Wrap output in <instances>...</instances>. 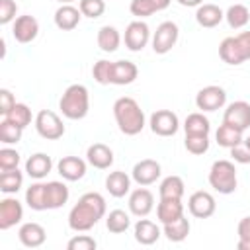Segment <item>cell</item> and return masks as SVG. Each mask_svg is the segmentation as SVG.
<instances>
[{
	"label": "cell",
	"mask_w": 250,
	"mask_h": 250,
	"mask_svg": "<svg viewBox=\"0 0 250 250\" xmlns=\"http://www.w3.org/2000/svg\"><path fill=\"white\" fill-rule=\"evenodd\" d=\"M129 225H131V219H129V215H127L125 211H121V209L109 211V215H107V219H105V227H107V230L113 232V234L125 232V230L129 229Z\"/></svg>",
	"instance_id": "cell-35"
},
{
	"label": "cell",
	"mask_w": 250,
	"mask_h": 250,
	"mask_svg": "<svg viewBox=\"0 0 250 250\" xmlns=\"http://www.w3.org/2000/svg\"><path fill=\"white\" fill-rule=\"evenodd\" d=\"M236 230H238V250H250V217L240 219Z\"/></svg>",
	"instance_id": "cell-45"
},
{
	"label": "cell",
	"mask_w": 250,
	"mask_h": 250,
	"mask_svg": "<svg viewBox=\"0 0 250 250\" xmlns=\"http://www.w3.org/2000/svg\"><path fill=\"white\" fill-rule=\"evenodd\" d=\"M225 18V12L215 6V4H201L197 6V12H195V20L201 27H215L223 21Z\"/></svg>",
	"instance_id": "cell-24"
},
{
	"label": "cell",
	"mask_w": 250,
	"mask_h": 250,
	"mask_svg": "<svg viewBox=\"0 0 250 250\" xmlns=\"http://www.w3.org/2000/svg\"><path fill=\"white\" fill-rule=\"evenodd\" d=\"M68 201V188L62 182L45 184V205L47 209H59Z\"/></svg>",
	"instance_id": "cell-22"
},
{
	"label": "cell",
	"mask_w": 250,
	"mask_h": 250,
	"mask_svg": "<svg viewBox=\"0 0 250 250\" xmlns=\"http://www.w3.org/2000/svg\"><path fill=\"white\" fill-rule=\"evenodd\" d=\"M111 64L113 62L102 59L92 66V76L98 84H111Z\"/></svg>",
	"instance_id": "cell-40"
},
{
	"label": "cell",
	"mask_w": 250,
	"mask_h": 250,
	"mask_svg": "<svg viewBox=\"0 0 250 250\" xmlns=\"http://www.w3.org/2000/svg\"><path fill=\"white\" fill-rule=\"evenodd\" d=\"M14 105H16V100H14L12 92L6 90V88H2V90H0V113L6 115Z\"/></svg>",
	"instance_id": "cell-48"
},
{
	"label": "cell",
	"mask_w": 250,
	"mask_h": 250,
	"mask_svg": "<svg viewBox=\"0 0 250 250\" xmlns=\"http://www.w3.org/2000/svg\"><path fill=\"white\" fill-rule=\"evenodd\" d=\"M39 33V23L33 16H20L16 18L14 21V29H12V35L18 43H31Z\"/></svg>",
	"instance_id": "cell-14"
},
{
	"label": "cell",
	"mask_w": 250,
	"mask_h": 250,
	"mask_svg": "<svg viewBox=\"0 0 250 250\" xmlns=\"http://www.w3.org/2000/svg\"><path fill=\"white\" fill-rule=\"evenodd\" d=\"M223 123L238 129V131H246L250 127V104L248 102H232L223 115Z\"/></svg>",
	"instance_id": "cell-10"
},
{
	"label": "cell",
	"mask_w": 250,
	"mask_h": 250,
	"mask_svg": "<svg viewBox=\"0 0 250 250\" xmlns=\"http://www.w3.org/2000/svg\"><path fill=\"white\" fill-rule=\"evenodd\" d=\"M184 191H186V186H184V180L180 176H168L160 182V188H158V193H160V199H182L184 197Z\"/></svg>",
	"instance_id": "cell-28"
},
{
	"label": "cell",
	"mask_w": 250,
	"mask_h": 250,
	"mask_svg": "<svg viewBox=\"0 0 250 250\" xmlns=\"http://www.w3.org/2000/svg\"><path fill=\"white\" fill-rule=\"evenodd\" d=\"M186 135H209L211 123L203 113H189L184 123Z\"/></svg>",
	"instance_id": "cell-33"
},
{
	"label": "cell",
	"mask_w": 250,
	"mask_h": 250,
	"mask_svg": "<svg viewBox=\"0 0 250 250\" xmlns=\"http://www.w3.org/2000/svg\"><path fill=\"white\" fill-rule=\"evenodd\" d=\"M18 236H20V242L27 248H37L45 242L47 238V232L45 229L39 225V223H25L20 227L18 230Z\"/></svg>",
	"instance_id": "cell-20"
},
{
	"label": "cell",
	"mask_w": 250,
	"mask_h": 250,
	"mask_svg": "<svg viewBox=\"0 0 250 250\" xmlns=\"http://www.w3.org/2000/svg\"><path fill=\"white\" fill-rule=\"evenodd\" d=\"M137 76H139V68L131 61H115L111 64V84L125 86V84L135 82Z\"/></svg>",
	"instance_id": "cell-18"
},
{
	"label": "cell",
	"mask_w": 250,
	"mask_h": 250,
	"mask_svg": "<svg viewBox=\"0 0 250 250\" xmlns=\"http://www.w3.org/2000/svg\"><path fill=\"white\" fill-rule=\"evenodd\" d=\"M57 2H61V4H70L72 0H57Z\"/></svg>",
	"instance_id": "cell-52"
},
{
	"label": "cell",
	"mask_w": 250,
	"mask_h": 250,
	"mask_svg": "<svg viewBox=\"0 0 250 250\" xmlns=\"http://www.w3.org/2000/svg\"><path fill=\"white\" fill-rule=\"evenodd\" d=\"M178 35H180V29L174 21H162L152 35V51L156 55H166L176 45Z\"/></svg>",
	"instance_id": "cell-7"
},
{
	"label": "cell",
	"mask_w": 250,
	"mask_h": 250,
	"mask_svg": "<svg viewBox=\"0 0 250 250\" xmlns=\"http://www.w3.org/2000/svg\"><path fill=\"white\" fill-rule=\"evenodd\" d=\"M225 20L232 29H240L248 23L250 20V10L244 4H232L229 6V10L225 12Z\"/></svg>",
	"instance_id": "cell-32"
},
{
	"label": "cell",
	"mask_w": 250,
	"mask_h": 250,
	"mask_svg": "<svg viewBox=\"0 0 250 250\" xmlns=\"http://www.w3.org/2000/svg\"><path fill=\"white\" fill-rule=\"evenodd\" d=\"M170 2H172V0H152V4L156 6V12H160V10H166V8L170 6Z\"/></svg>",
	"instance_id": "cell-49"
},
{
	"label": "cell",
	"mask_w": 250,
	"mask_h": 250,
	"mask_svg": "<svg viewBox=\"0 0 250 250\" xmlns=\"http://www.w3.org/2000/svg\"><path fill=\"white\" fill-rule=\"evenodd\" d=\"M215 207H217L215 197H213L209 191H195V193H191L189 199H188V209H189V213H191L193 217H197V219H207V217H211V215L215 213Z\"/></svg>",
	"instance_id": "cell-12"
},
{
	"label": "cell",
	"mask_w": 250,
	"mask_h": 250,
	"mask_svg": "<svg viewBox=\"0 0 250 250\" xmlns=\"http://www.w3.org/2000/svg\"><path fill=\"white\" fill-rule=\"evenodd\" d=\"M129 10L137 18H148L156 12V6L152 4V0H131Z\"/></svg>",
	"instance_id": "cell-42"
},
{
	"label": "cell",
	"mask_w": 250,
	"mask_h": 250,
	"mask_svg": "<svg viewBox=\"0 0 250 250\" xmlns=\"http://www.w3.org/2000/svg\"><path fill=\"white\" fill-rule=\"evenodd\" d=\"M6 119H10L12 123H16L18 127H21V129H25L29 123H31V109L25 105V104H16L6 115H4Z\"/></svg>",
	"instance_id": "cell-37"
},
{
	"label": "cell",
	"mask_w": 250,
	"mask_h": 250,
	"mask_svg": "<svg viewBox=\"0 0 250 250\" xmlns=\"http://www.w3.org/2000/svg\"><path fill=\"white\" fill-rule=\"evenodd\" d=\"M164 234H166V238L170 242H182V240H186L188 234H189V221L182 215L180 219H176L172 223H166L164 225Z\"/></svg>",
	"instance_id": "cell-31"
},
{
	"label": "cell",
	"mask_w": 250,
	"mask_h": 250,
	"mask_svg": "<svg viewBox=\"0 0 250 250\" xmlns=\"http://www.w3.org/2000/svg\"><path fill=\"white\" fill-rule=\"evenodd\" d=\"M158 238H160V229L156 227V223L148 219H139V223L135 225V240L143 246H150Z\"/></svg>",
	"instance_id": "cell-26"
},
{
	"label": "cell",
	"mask_w": 250,
	"mask_h": 250,
	"mask_svg": "<svg viewBox=\"0 0 250 250\" xmlns=\"http://www.w3.org/2000/svg\"><path fill=\"white\" fill-rule=\"evenodd\" d=\"M96 246H98L96 240H94L92 236H88V234L74 236V238H70L68 244H66L68 250H96Z\"/></svg>",
	"instance_id": "cell-44"
},
{
	"label": "cell",
	"mask_w": 250,
	"mask_h": 250,
	"mask_svg": "<svg viewBox=\"0 0 250 250\" xmlns=\"http://www.w3.org/2000/svg\"><path fill=\"white\" fill-rule=\"evenodd\" d=\"M227 92L221 86H205L195 96V105L203 111H217L225 105Z\"/></svg>",
	"instance_id": "cell-9"
},
{
	"label": "cell",
	"mask_w": 250,
	"mask_h": 250,
	"mask_svg": "<svg viewBox=\"0 0 250 250\" xmlns=\"http://www.w3.org/2000/svg\"><path fill=\"white\" fill-rule=\"evenodd\" d=\"M78 8H80L82 16L96 20L105 12V2L104 0H80Z\"/></svg>",
	"instance_id": "cell-41"
},
{
	"label": "cell",
	"mask_w": 250,
	"mask_h": 250,
	"mask_svg": "<svg viewBox=\"0 0 250 250\" xmlns=\"http://www.w3.org/2000/svg\"><path fill=\"white\" fill-rule=\"evenodd\" d=\"M129 188H131V178L121 172V170H115V172H109V176L105 178V189L109 191V195L113 197H123L129 193Z\"/></svg>",
	"instance_id": "cell-27"
},
{
	"label": "cell",
	"mask_w": 250,
	"mask_h": 250,
	"mask_svg": "<svg viewBox=\"0 0 250 250\" xmlns=\"http://www.w3.org/2000/svg\"><path fill=\"white\" fill-rule=\"evenodd\" d=\"M16 2L14 0H0V23L6 25L16 18Z\"/></svg>",
	"instance_id": "cell-46"
},
{
	"label": "cell",
	"mask_w": 250,
	"mask_h": 250,
	"mask_svg": "<svg viewBox=\"0 0 250 250\" xmlns=\"http://www.w3.org/2000/svg\"><path fill=\"white\" fill-rule=\"evenodd\" d=\"M105 215V199L98 191L84 193L68 213V227L76 232L90 230Z\"/></svg>",
	"instance_id": "cell-1"
},
{
	"label": "cell",
	"mask_w": 250,
	"mask_h": 250,
	"mask_svg": "<svg viewBox=\"0 0 250 250\" xmlns=\"http://www.w3.org/2000/svg\"><path fill=\"white\" fill-rule=\"evenodd\" d=\"M244 145H246V146H248V148H250V135H248V137H246V139H244Z\"/></svg>",
	"instance_id": "cell-51"
},
{
	"label": "cell",
	"mask_w": 250,
	"mask_h": 250,
	"mask_svg": "<svg viewBox=\"0 0 250 250\" xmlns=\"http://www.w3.org/2000/svg\"><path fill=\"white\" fill-rule=\"evenodd\" d=\"M188 152L191 154H203L209 148V135H186L184 141Z\"/></svg>",
	"instance_id": "cell-39"
},
{
	"label": "cell",
	"mask_w": 250,
	"mask_h": 250,
	"mask_svg": "<svg viewBox=\"0 0 250 250\" xmlns=\"http://www.w3.org/2000/svg\"><path fill=\"white\" fill-rule=\"evenodd\" d=\"M57 170L59 174L68 180V182H76V180H82L84 174H86V162L78 156H62L57 164Z\"/></svg>",
	"instance_id": "cell-16"
},
{
	"label": "cell",
	"mask_w": 250,
	"mask_h": 250,
	"mask_svg": "<svg viewBox=\"0 0 250 250\" xmlns=\"http://www.w3.org/2000/svg\"><path fill=\"white\" fill-rule=\"evenodd\" d=\"M23 184V174L14 168V170H6L0 174V189L4 193H16Z\"/></svg>",
	"instance_id": "cell-36"
},
{
	"label": "cell",
	"mask_w": 250,
	"mask_h": 250,
	"mask_svg": "<svg viewBox=\"0 0 250 250\" xmlns=\"http://www.w3.org/2000/svg\"><path fill=\"white\" fill-rule=\"evenodd\" d=\"M219 57L227 64H242L250 59V31H242L234 37H225L219 45Z\"/></svg>",
	"instance_id": "cell-4"
},
{
	"label": "cell",
	"mask_w": 250,
	"mask_h": 250,
	"mask_svg": "<svg viewBox=\"0 0 250 250\" xmlns=\"http://www.w3.org/2000/svg\"><path fill=\"white\" fill-rule=\"evenodd\" d=\"M20 164V152L14 148H2L0 150V170H14Z\"/></svg>",
	"instance_id": "cell-43"
},
{
	"label": "cell",
	"mask_w": 250,
	"mask_h": 250,
	"mask_svg": "<svg viewBox=\"0 0 250 250\" xmlns=\"http://www.w3.org/2000/svg\"><path fill=\"white\" fill-rule=\"evenodd\" d=\"M86 158H88V162H90L94 168H98V170H105V168H109V166L113 164V152H111V148H109L107 145H104V143H94V145H90L88 150H86Z\"/></svg>",
	"instance_id": "cell-19"
},
{
	"label": "cell",
	"mask_w": 250,
	"mask_h": 250,
	"mask_svg": "<svg viewBox=\"0 0 250 250\" xmlns=\"http://www.w3.org/2000/svg\"><path fill=\"white\" fill-rule=\"evenodd\" d=\"M182 215H184L182 199H160V203L156 207V217L162 225L172 223V221L180 219Z\"/></svg>",
	"instance_id": "cell-25"
},
{
	"label": "cell",
	"mask_w": 250,
	"mask_h": 250,
	"mask_svg": "<svg viewBox=\"0 0 250 250\" xmlns=\"http://www.w3.org/2000/svg\"><path fill=\"white\" fill-rule=\"evenodd\" d=\"M154 207V197L146 188H139L129 195V211L137 217H146Z\"/></svg>",
	"instance_id": "cell-17"
},
{
	"label": "cell",
	"mask_w": 250,
	"mask_h": 250,
	"mask_svg": "<svg viewBox=\"0 0 250 250\" xmlns=\"http://www.w3.org/2000/svg\"><path fill=\"white\" fill-rule=\"evenodd\" d=\"M25 203L29 205V209L33 211H45V184L35 182L25 189Z\"/></svg>",
	"instance_id": "cell-34"
},
{
	"label": "cell",
	"mask_w": 250,
	"mask_h": 250,
	"mask_svg": "<svg viewBox=\"0 0 250 250\" xmlns=\"http://www.w3.org/2000/svg\"><path fill=\"white\" fill-rule=\"evenodd\" d=\"M230 156H232V160L238 162V164H250V148H248L244 143L232 146V148H230Z\"/></svg>",
	"instance_id": "cell-47"
},
{
	"label": "cell",
	"mask_w": 250,
	"mask_h": 250,
	"mask_svg": "<svg viewBox=\"0 0 250 250\" xmlns=\"http://www.w3.org/2000/svg\"><path fill=\"white\" fill-rule=\"evenodd\" d=\"M119 43H121V35L119 31L113 27V25H104L100 27L98 31V47L104 51V53H113L119 49Z\"/></svg>",
	"instance_id": "cell-29"
},
{
	"label": "cell",
	"mask_w": 250,
	"mask_h": 250,
	"mask_svg": "<svg viewBox=\"0 0 250 250\" xmlns=\"http://www.w3.org/2000/svg\"><path fill=\"white\" fill-rule=\"evenodd\" d=\"M59 107L62 111V115L66 119H82L86 117L88 109H90V96H88V88L82 84H72L64 90Z\"/></svg>",
	"instance_id": "cell-3"
},
{
	"label": "cell",
	"mask_w": 250,
	"mask_h": 250,
	"mask_svg": "<svg viewBox=\"0 0 250 250\" xmlns=\"http://www.w3.org/2000/svg\"><path fill=\"white\" fill-rule=\"evenodd\" d=\"M113 117L117 121V127L123 135H139L145 127V113L141 109V105L137 104V100L123 96L117 98L113 104Z\"/></svg>",
	"instance_id": "cell-2"
},
{
	"label": "cell",
	"mask_w": 250,
	"mask_h": 250,
	"mask_svg": "<svg viewBox=\"0 0 250 250\" xmlns=\"http://www.w3.org/2000/svg\"><path fill=\"white\" fill-rule=\"evenodd\" d=\"M209 184L219 193H232L236 189V168L230 160H215L209 170Z\"/></svg>",
	"instance_id": "cell-5"
},
{
	"label": "cell",
	"mask_w": 250,
	"mask_h": 250,
	"mask_svg": "<svg viewBox=\"0 0 250 250\" xmlns=\"http://www.w3.org/2000/svg\"><path fill=\"white\" fill-rule=\"evenodd\" d=\"M21 127H18L16 123H12L10 119L4 117V121L0 123V141L4 145H14V143H20L21 139Z\"/></svg>",
	"instance_id": "cell-38"
},
{
	"label": "cell",
	"mask_w": 250,
	"mask_h": 250,
	"mask_svg": "<svg viewBox=\"0 0 250 250\" xmlns=\"http://www.w3.org/2000/svg\"><path fill=\"white\" fill-rule=\"evenodd\" d=\"M148 39H150V29L145 21L137 20V21H131L127 25V29H125V47L129 51H133V53L143 51L146 47Z\"/></svg>",
	"instance_id": "cell-11"
},
{
	"label": "cell",
	"mask_w": 250,
	"mask_h": 250,
	"mask_svg": "<svg viewBox=\"0 0 250 250\" xmlns=\"http://www.w3.org/2000/svg\"><path fill=\"white\" fill-rule=\"evenodd\" d=\"M80 8H74L70 4H62L57 12H55V25L62 31H72L78 23H80Z\"/></svg>",
	"instance_id": "cell-21"
},
{
	"label": "cell",
	"mask_w": 250,
	"mask_h": 250,
	"mask_svg": "<svg viewBox=\"0 0 250 250\" xmlns=\"http://www.w3.org/2000/svg\"><path fill=\"white\" fill-rule=\"evenodd\" d=\"M133 180L139 186H150L160 178V164L152 158H145L133 166Z\"/></svg>",
	"instance_id": "cell-15"
},
{
	"label": "cell",
	"mask_w": 250,
	"mask_h": 250,
	"mask_svg": "<svg viewBox=\"0 0 250 250\" xmlns=\"http://www.w3.org/2000/svg\"><path fill=\"white\" fill-rule=\"evenodd\" d=\"M150 131L158 137H172L180 129L178 115L170 109H158L150 115Z\"/></svg>",
	"instance_id": "cell-8"
},
{
	"label": "cell",
	"mask_w": 250,
	"mask_h": 250,
	"mask_svg": "<svg viewBox=\"0 0 250 250\" xmlns=\"http://www.w3.org/2000/svg\"><path fill=\"white\" fill-rule=\"evenodd\" d=\"M53 168V160L51 156H47L45 152H37V154H31L25 162V172L27 176L35 178V180H41L45 178Z\"/></svg>",
	"instance_id": "cell-23"
},
{
	"label": "cell",
	"mask_w": 250,
	"mask_h": 250,
	"mask_svg": "<svg viewBox=\"0 0 250 250\" xmlns=\"http://www.w3.org/2000/svg\"><path fill=\"white\" fill-rule=\"evenodd\" d=\"M182 6H186V8H193V6H201V2L203 0H178Z\"/></svg>",
	"instance_id": "cell-50"
},
{
	"label": "cell",
	"mask_w": 250,
	"mask_h": 250,
	"mask_svg": "<svg viewBox=\"0 0 250 250\" xmlns=\"http://www.w3.org/2000/svg\"><path fill=\"white\" fill-rule=\"evenodd\" d=\"M23 219V207L16 197H6L0 201V229L8 230Z\"/></svg>",
	"instance_id": "cell-13"
},
{
	"label": "cell",
	"mask_w": 250,
	"mask_h": 250,
	"mask_svg": "<svg viewBox=\"0 0 250 250\" xmlns=\"http://www.w3.org/2000/svg\"><path fill=\"white\" fill-rule=\"evenodd\" d=\"M215 139H217L219 146H225V148H232V146L244 143L242 131H238V129H234V127H230V125H227V123H223V125L217 129Z\"/></svg>",
	"instance_id": "cell-30"
},
{
	"label": "cell",
	"mask_w": 250,
	"mask_h": 250,
	"mask_svg": "<svg viewBox=\"0 0 250 250\" xmlns=\"http://www.w3.org/2000/svg\"><path fill=\"white\" fill-rule=\"evenodd\" d=\"M35 129L37 133L47 141H57L64 135V125L61 117L51 109H41L35 117Z\"/></svg>",
	"instance_id": "cell-6"
}]
</instances>
